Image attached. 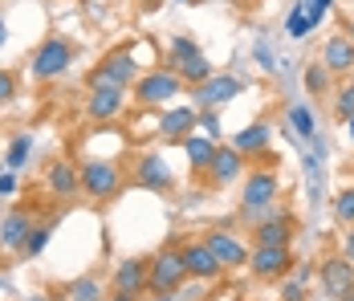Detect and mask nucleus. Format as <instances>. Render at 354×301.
Instances as JSON below:
<instances>
[{
    "instance_id": "obj_1",
    "label": "nucleus",
    "mask_w": 354,
    "mask_h": 301,
    "mask_svg": "<svg viewBox=\"0 0 354 301\" xmlns=\"http://www.w3.org/2000/svg\"><path fill=\"white\" fill-rule=\"evenodd\" d=\"M281 200V175L273 163H265V167H248L245 179H241V220L248 224H257L269 208H277Z\"/></svg>"
},
{
    "instance_id": "obj_2",
    "label": "nucleus",
    "mask_w": 354,
    "mask_h": 301,
    "mask_svg": "<svg viewBox=\"0 0 354 301\" xmlns=\"http://www.w3.org/2000/svg\"><path fill=\"white\" fill-rule=\"evenodd\" d=\"M77 171H82V196L94 203H114L131 179L122 163H114V159H86V163H77Z\"/></svg>"
},
{
    "instance_id": "obj_3",
    "label": "nucleus",
    "mask_w": 354,
    "mask_h": 301,
    "mask_svg": "<svg viewBox=\"0 0 354 301\" xmlns=\"http://www.w3.org/2000/svg\"><path fill=\"white\" fill-rule=\"evenodd\" d=\"M183 94V77L171 66H155L139 73V82L131 86V98L139 102L142 110H159V106H176V98Z\"/></svg>"
},
{
    "instance_id": "obj_4",
    "label": "nucleus",
    "mask_w": 354,
    "mask_h": 301,
    "mask_svg": "<svg viewBox=\"0 0 354 301\" xmlns=\"http://www.w3.org/2000/svg\"><path fill=\"white\" fill-rule=\"evenodd\" d=\"M73 66V45L66 37H45L41 45L33 49V57H29V77L41 82V86H49V82H62Z\"/></svg>"
},
{
    "instance_id": "obj_5",
    "label": "nucleus",
    "mask_w": 354,
    "mask_h": 301,
    "mask_svg": "<svg viewBox=\"0 0 354 301\" xmlns=\"http://www.w3.org/2000/svg\"><path fill=\"white\" fill-rule=\"evenodd\" d=\"M139 62L131 49H110L98 66L86 73V90H98V86H114V90H131L139 82Z\"/></svg>"
},
{
    "instance_id": "obj_6",
    "label": "nucleus",
    "mask_w": 354,
    "mask_h": 301,
    "mask_svg": "<svg viewBox=\"0 0 354 301\" xmlns=\"http://www.w3.org/2000/svg\"><path fill=\"white\" fill-rule=\"evenodd\" d=\"M187 281V265H183V253L179 244H167L151 257V273H147V289L159 298V293H176L179 285Z\"/></svg>"
},
{
    "instance_id": "obj_7",
    "label": "nucleus",
    "mask_w": 354,
    "mask_h": 301,
    "mask_svg": "<svg viewBox=\"0 0 354 301\" xmlns=\"http://www.w3.org/2000/svg\"><path fill=\"white\" fill-rule=\"evenodd\" d=\"M131 183L142 188V192H159V196H167V192L176 188V171H171V163H167L159 151H142L139 159L131 163Z\"/></svg>"
},
{
    "instance_id": "obj_8",
    "label": "nucleus",
    "mask_w": 354,
    "mask_h": 301,
    "mask_svg": "<svg viewBox=\"0 0 354 301\" xmlns=\"http://www.w3.org/2000/svg\"><path fill=\"white\" fill-rule=\"evenodd\" d=\"M293 265H297V257H293L289 244H252L248 273H252L257 281H281V277L293 273Z\"/></svg>"
},
{
    "instance_id": "obj_9",
    "label": "nucleus",
    "mask_w": 354,
    "mask_h": 301,
    "mask_svg": "<svg viewBox=\"0 0 354 301\" xmlns=\"http://www.w3.org/2000/svg\"><path fill=\"white\" fill-rule=\"evenodd\" d=\"M241 90H245V82H241L236 73H212L208 82L192 86V106H200V110H220V106H228L232 98H241Z\"/></svg>"
},
{
    "instance_id": "obj_10",
    "label": "nucleus",
    "mask_w": 354,
    "mask_h": 301,
    "mask_svg": "<svg viewBox=\"0 0 354 301\" xmlns=\"http://www.w3.org/2000/svg\"><path fill=\"white\" fill-rule=\"evenodd\" d=\"M297 240V216L289 208H269L257 224H252V244H289Z\"/></svg>"
},
{
    "instance_id": "obj_11",
    "label": "nucleus",
    "mask_w": 354,
    "mask_h": 301,
    "mask_svg": "<svg viewBox=\"0 0 354 301\" xmlns=\"http://www.w3.org/2000/svg\"><path fill=\"white\" fill-rule=\"evenodd\" d=\"M204 244L216 253V261L224 265V273H232V268H245L248 257H252V248H248L241 236L232 232V228H224V224H216L204 232Z\"/></svg>"
},
{
    "instance_id": "obj_12",
    "label": "nucleus",
    "mask_w": 354,
    "mask_h": 301,
    "mask_svg": "<svg viewBox=\"0 0 354 301\" xmlns=\"http://www.w3.org/2000/svg\"><path fill=\"white\" fill-rule=\"evenodd\" d=\"M245 171H248V159L228 143V147H216V159H212V167L204 171V179L212 188H232L236 179H245Z\"/></svg>"
},
{
    "instance_id": "obj_13",
    "label": "nucleus",
    "mask_w": 354,
    "mask_h": 301,
    "mask_svg": "<svg viewBox=\"0 0 354 301\" xmlns=\"http://www.w3.org/2000/svg\"><path fill=\"white\" fill-rule=\"evenodd\" d=\"M200 131V106H163L159 114V134L167 143H183L187 134Z\"/></svg>"
},
{
    "instance_id": "obj_14",
    "label": "nucleus",
    "mask_w": 354,
    "mask_h": 301,
    "mask_svg": "<svg viewBox=\"0 0 354 301\" xmlns=\"http://www.w3.org/2000/svg\"><path fill=\"white\" fill-rule=\"evenodd\" d=\"M179 253H183V265H187L192 281H216L224 273V265L216 261V253L204 240H187V244H179Z\"/></svg>"
},
{
    "instance_id": "obj_15",
    "label": "nucleus",
    "mask_w": 354,
    "mask_h": 301,
    "mask_svg": "<svg viewBox=\"0 0 354 301\" xmlns=\"http://www.w3.org/2000/svg\"><path fill=\"white\" fill-rule=\"evenodd\" d=\"M147 273H151V257H127V261L114 265L110 285H114V293L139 298V293H147Z\"/></svg>"
},
{
    "instance_id": "obj_16",
    "label": "nucleus",
    "mask_w": 354,
    "mask_h": 301,
    "mask_svg": "<svg viewBox=\"0 0 354 301\" xmlns=\"http://www.w3.org/2000/svg\"><path fill=\"white\" fill-rule=\"evenodd\" d=\"M122 110H127V90L98 86V90L86 94V118H90V122H114Z\"/></svg>"
},
{
    "instance_id": "obj_17",
    "label": "nucleus",
    "mask_w": 354,
    "mask_h": 301,
    "mask_svg": "<svg viewBox=\"0 0 354 301\" xmlns=\"http://www.w3.org/2000/svg\"><path fill=\"white\" fill-rule=\"evenodd\" d=\"M45 188H49V196H57V200H77V196H82V171H77V163H70V159L49 163V167H45Z\"/></svg>"
},
{
    "instance_id": "obj_18",
    "label": "nucleus",
    "mask_w": 354,
    "mask_h": 301,
    "mask_svg": "<svg viewBox=\"0 0 354 301\" xmlns=\"http://www.w3.org/2000/svg\"><path fill=\"white\" fill-rule=\"evenodd\" d=\"M318 281H322V293L338 301L342 293H351L354 289V261H346V257H330V261H322Z\"/></svg>"
},
{
    "instance_id": "obj_19",
    "label": "nucleus",
    "mask_w": 354,
    "mask_h": 301,
    "mask_svg": "<svg viewBox=\"0 0 354 301\" xmlns=\"http://www.w3.org/2000/svg\"><path fill=\"white\" fill-rule=\"evenodd\" d=\"M322 66L330 69L334 77H351L354 73V37L351 33H334L322 45Z\"/></svg>"
},
{
    "instance_id": "obj_20",
    "label": "nucleus",
    "mask_w": 354,
    "mask_h": 301,
    "mask_svg": "<svg viewBox=\"0 0 354 301\" xmlns=\"http://www.w3.org/2000/svg\"><path fill=\"white\" fill-rule=\"evenodd\" d=\"M33 216H29V208H12V212H4V220H0V248L4 253H21V244L29 240L33 232Z\"/></svg>"
},
{
    "instance_id": "obj_21",
    "label": "nucleus",
    "mask_w": 354,
    "mask_h": 301,
    "mask_svg": "<svg viewBox=\"0 0 354 301\" xmlns=\"http://www.w3.org/2000/svg\"><path fill=\"white\" fill-rule=\"evenodd\" d=\"M232 147H236L245 159H269V147H273V127H269V122H248L245 131H236Z\"/></svg>"
},
{
    "instance_id": "obj_22",
    "label": "nucleus",
    "mask_w": 354,
    "mask_h": 301,
    "mask_svg": "<svg viewBox=\"0 0 354 301\" xmlns=\"http://www.w3.org/2000/svg\"><path fill=\"white\" fill-rule=\"evenodd\" d=\"M183 155H187V167H192V175H204V171L212 167V159H216V138H208V134H187L183 143Z\"/></svg>"
},
{
    "instance_id": "obj_23",
    "label": "nucleus",
    "mask_w": 354,
    "mask_h": 301,
    "mask_svg": "<svg viewBox=\"0 0 354 301\" xmlns=\"http://www.w3.org/2000/svg\"><path fill=\"white\" fill-rule=\"evenodd\" d=\"M285 122H289V131H293L297 143L318 138V118H314V110H310L306 102H289V106H285Z\"/></svg>"
},
{
    "instance_id": "obj_24",
    "label": "nucleus",
    "mask_w": 354,
    "mask_h": 301,
    "mask_svg": "<svg viewBox=\"0 0 354 301\" xmlns=\"http://www.w3.org/2000/svg\"><path fill=\"white\" fill-rule=\"evenodd\" d=\"M322 163H326V159L314 155V151L301 159V171H306V192H310V203H314V208H318L322 196H326V167H322Z\"/></svg>"
},
{
    "instance_id": "obj_25",
    "label": "nucleus",
    "mask_w": 354,
    "mask_h": 301,
    "mask_svg": "<svg viewBox=\"0 0 354 301\" xmlns=\"http://www.w3.org/2000/svg\"><path fill=\"white\" fill-rule=\"evenodd\" d=\"M171 69H176L179 77H183V86H200V82H208V77L216 73V69H212V62H208L204 53H192V57H183V62H176Z\"/></svg>"
},
{
    "instance_id": "obj_26",
    "label": "nucleus",
    "mask_w": 354,
    "mask_h": 301,
    "mask_svg": "<svg viewBox=\"0 0 354 301\" xmlns=\"http://www.w3.org/2000/svg\"><path fill=\"white\" fill-rule=\"evenodd\" d=\"M285 33L293 37V41H306V37L314 33V25H310V0H293V4H289Z\"/></svg>"
},
{
    "instance_id": "obj_27",
    "label": "nucleus",
    "mask_w": 354,
    "mask_h": 301,
    "mask_svg": "<svg viewBox=\"0 0 354 301\" xmlns=\"http://www.w3.org/2000/svg\"><path fill=\"white\" fill-rule=\"evenodd\" d=\"M33 155V134L25 131V134H17L12 143H8V155H4V167L8 171H21L25 167V159Z\"/></svg>"
},
{
    "instance_id": "obj_28",
    "label": "nucleus",
    "mask_w": 354,
    "mask_h": 301,
    "mask_svg": "<svg viewBox=\"0 0 354 301\" xmlns=\"http://www.w3.org/2000/svg\"><path fill=\"white\" fill-rule=\"evenodd\" d=\"M330 82H334V73L322 66V62L306 66V94H310V98H322V94L330 90Z\"/></svg>"
},
{
    "instance_id": "obj_29",
    "label": "nucleus",
    "mask_w": 354,
    "mask_h": 301,
    "mask_svg": "<svg viewBox=\"0 0 354 301\" xmlns=\"http://www.w3.org/2000/svg\"><path fill=\"white\" fill-rule=\"evenodd\" d=\"M49 236H53V220H41V224H33V232H29V240L21 244V257L25 261H33L37 253L49 244Z\"/></svg>"
},
{
    "instance_id": "obj_30",
    "label": "nucleus",
    "mask_w": 354,
    "mask_h": 301,
    "mask_svg": "<svg viewBox=\"0 0 354 301\" xmlns=\"http://www.w3.org/2000/svg\"><path fill=\"white\" fill-rule=\"evenodd\" d=\"M66 301H102V285L94 277H77L66 285Z\"/></svg>"
},
{
    "instance_id": "obj_31",
    "label": "nucleus",
    "mask_w": 354,
    "mask_h": 301,
    "mask_svg": "<svg viewBox=\"0 0 354 301\" xmlns=\"http://www.w3.org/2000/svg\"><path fill=\"white\" fill-rule=\"evenodd\" d=\"M334 118L338 122H351L354 118V82L338 86V94H334Z\"/></svg>"
},
{
    "instance_id": "obj_32",
    "label": "nucleus",
    "mask_w": 354,
    "mask_h": 301,
    "mask_svg": "<svg viewBox=\"0 0 354 301\" xmlns=\"http://www.w3.org/2000/svg\"><path fill=\"white\" fill-rule=\"evenodd\" d=\"M334 220H338L342 228L354 224V188H342V192L334 196Z\"/></svg>"
},
{
    "instance_id": "obj_33",
    "label": "nucleus",
    "mask_w": 354,
    "mask_h": 301,
    "mask_svg": "<svg viewBox=\"0 0 354 301\" xmlns=\"http://www.w3.org/2000/svg\"><path fill=\"white\" fill-rule=\"evenodd\" d=\"M192 53H200V45H196L187 33H176L171 37V45H167V66H176V62L192 57Z\"/></svg>"
},
{
    "instance_id": "obj_34",
    "label": "nucleus",
    "mask_w": 354,
    "mask_h": 301,
    "mask_svg": "<svg viewBox=\"0 0 354 301\" xmlns=\"http://www.w3.org/2000/svg\"><path fill=\"white\" fill-rule=\"evenodd\" d=\"M252 62L265 69V73H277V57H273V49H269V41H265V37H257V41H252Z\"/></svg>"
},
{
    "instance_id": "obj_35",
    "label": "nucleus",
    "mask_w": 354,
    "mask_h": 301,
    "mask_svg": "<svg viewBox=\"0 0 354 301\" xmlns=\"http://www.w3.org/2000/svg\"><path fill=\"white\" fill-rule=\"evenodd\" d=\"M17 90H21V82H17V73H12V69H0V106H8V102H17Z\"/></svg>"
},
{
    "instance_id": "obj_36",
    "label": "nucleus",
    "mask_w": 354,
    "mask_h": 301,
    "mask_svg": "<svg viewBox=\"0 0 354 301\" xmlns=\"http://www.w3.org/2000/svg\"><path fill=\"white\" fill-rule=\"evenodd\" d=\"M200 131L220 143V134H224V131H220V118H216V110H200Z\"/></svg>"
},
{
    "instance_id": "obj_37",
    "label": "nucleus",
    "mask_w": 354,
    "mask_h": 301,
    "mask_svg": "<svg viewBox=\"0 0 354 301\" xmlns=\"http://www.w3.org/2000/svg\"><path fill=\"white\" fill-rule=\"evenodd\" d=\"M330 8H334V0H310V25H314V29L330 17Z\"/></svg>"
},
{
    "instance_id": "obj_38",
    "label": "nucleus",
    "mask_w": 354,
    "mask_h": 301,
    "mask_svg": "<svg viewBox=\"0 0 354 301\" xmlns=\"http://www.w3.org/2000/svg\"><path fill=\"white\" fill-rule=\"evenodd\" d=\"M281 301H306V289H301V281H297V277L281 285Z\"/></svg>"
},
{
    "instance_id": "obj_39",
    "label": "nucleus",
    "mask_w": 354,
    "mask_h": 301,
    "mask_svg": "<svg viewBox=\"0 0 354 301\" xmlns=\"http://www.w3.org/2000/svg\"><path fill=\"white\" fill-rule=\"evenodd\" d=\"M17 192V171H4L0 175V196H12Z\"/></svg>"
},
{
    "instance_id": "obj_40",
    "label": "nucleus",
    "mask_w": 354,
    "mask_h": 301,
    "mask_svg": "<svg viewBox=\"0 0 354 301\" xmlns=\"http://www.w3.org/2000/svg\"><path fill=\"white\" fill-rule=\"evenodd\" d=\"M342 257H346V261H354V224L346 228V236H342Z\"/></svg>"
},
{
    "instance_id": "obj_41",
    "label": "nucleus",
    "mask_w": 354,
    "mask_h": 301,
    "mask_svg": "<svg viewBox=\"0 0 354 301\" xmlns=\"http://www.w3.org/2000/svg\"><path fill=\"white\" fill-rule=\"evenodd\" d=\"M310 273H314V268L306 265V261H301V265H293V277H297V281H310Z\"/></svg>"
},
{
    "instance_id": "obj_42",
    "label": "nucleus",
    "mask_w": 354,
    "mask_h": 301,
    "mask_svg": "<svg viewBox=\"0 0 354 301\" xmlns=\"http://www.w3.org/2000/svg\"><path fill=\"white\" fill-rule=\"evenodd\" d=\"M8 45V21H4V12H0V49Z\"/></svg>"
},
{
    "instance_id": "obj_43",
    "label": "nucleus",
    "mask_w": 354,
    "mask_h": 301,
    "mask_svg": "<svg viewBox=\"0 0 354 301\" xmlns=\"http://www.w3.org/2000/svg\"><path fill=\"white\" fill-rule=\"evenodd\" d=\"M346 138H351V147H354V118L346 122Z\"/></svg>"
},
{
    "instance_id": "obj_44",
    "label": "nucleus",
    "mask_w": 354,
    "mask_h": 301,
    "mask_svg": "<svg viewBox=\"0 0 354 301\" xmlns=\"http://www.w3.org/2000/svg\"><path fill=\"white\" fill-rule=\"evenodd\" d=\"M110 301H135V298H131V293H114Z\"/></svg>"
},
{
    "instance_id": "obj_45",
    "label": "nucleus",
    "mask_w": 354,
    "mask_h": 301,
    "mask_svg": "<svg viewBox=\"0 0 354 301\" xmlns=\"http://www.w3.org/2000/svg\"><path fill=\"white\" fill-rule=\"evenodd\" d=\"M151 301H176V298L171 293H159V298H151Z\"/></svg>"
},
{
    "instance_id": "obj_46",
    "label": "nucleus",
    "mask_w": 354,
    "mask_h": 301,
    "mask_svg": "<svg viewBox=\"0 0 354 301\" xmlns=\"http://www.w3.org/2000/svg\"><path fill=\"white\" fill-rule=\"evenodd\" d=\"M338 301H354V289H351V293H342V298H338Z\"/></svg>"
},
{
    "instance_id": "obj_47",
    "label": "nucleus",
    "mask_w": 354,
    "mask_h": 301,
    "mask_svg": "<svg viewBox=\"0 0 354 301\" xmlns=\"http://www.w3.org/2000/svg\"><path fill=\"white\" fill-rule=\"evenodd\" d=\"M346 33H351V37H354V25H351V29H346Z\"/></svg>"
},
{
    "instance_id": "obj_48",
    "label": "nucleus",
    "mask_w": 354,
    "mask_h": 301,
    "mask_svg": "<svg viewBox=\"0 0 354 301\" xmlns=\"http://www.w3.org/2000/svg\"><path fill=\"white\" fill-rule=\"evenodd\" d=\"M179 4H192V0H179Z\"/></svg>"
},
{
    "instance_id": "obj_49",
    "label": "nucleus",
    "mask_w": 354,
    "mask_h": 301,
    "mask_svg": "<svg viewBox=\"0 0 354 301\" xmlns=\"http://www.w3.org/2000/svg\"><path fill=\"white\" fill-rule=\"evenodd\" d=\"M0 289H4V281H0Z\"/></svg>"
},
{
    "instance_id": "obj_50",
    "label": "nucleus",
    "mask_w": 354,
    "mask_h": 301,
    "mask_svg": "<svg viewBox=\"0 0 354 301\" xmlns=\"http://www.w3.org/2000/svg\"><path fill=\"white\" fill-rule=\"evenodd\" d=\"M351 82H354V73H351Z\"/></svg>"
}]
</instances>
